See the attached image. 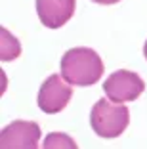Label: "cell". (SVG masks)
I'll use <instances>...</instances> for the list:
<instances>
[{"label": "cell", "instance_id": "cell-1", "mask_svg": "<svg viewBox=\"0 0 147 149\" xmlns=\"http://www.w3.org/2000/svg\"><path fill=\"white\" fill-rule=\"evenodd\" d=\"M61 74L73 86H92L103 74V61L92 48H71L61 57Z\"/></svg>", "mask_w": 147, "mask_h": 149}, {"label": "cell", "instance_id": "cell-9", "mask_svg": "<svg viewBox=\"0 0 147 149\" xmlns=\"http://www.w3.org/2000/svg\"><path fill=\"white\" fill-rule=\"evenodd\" d=\"M92 2H95V4H101V6H111V4H117V2H121V0H92Z\"/></svg>", "mask_w": 147, "mask_h": 149}, {"label": "cell", "instance_id": "cell-3", "mask_svg": "<svg viewBox=\"0 0 147 149\" xmlns=\"http://www.w3.org/2000/svg\"><path fill=\"white\" fill-rule=\"evenodd\" d=\"M71 86L73 84L67 82L63 79V74H50L38 90V97H36L38 109L48 115H56L59 111H63L73 97V88Z\"/></svg>", "mask_w": 147, "mask_h": 149}, {"label": "cell", "instance_id": "cell-4", "mask_svg": "<svg viewBox=\"0 0 147 149\" xmlns=\"http://www.w3.org/2000/svg\"><path fill=\"white\" fill-rule=\"evenodd\" d=\"M143 90H145V82L141 80V77L134 71H126V69L115 71L103 82L105 96L113 101H118V103L138 100L143 94Z\"/></svg>", "mask_w": 147, "mask_h": 149}, {"label": "cell", "instance_id": "cell-6", "mask_svg": "<svg viewBox=\"0 0 147 149\" xmlns=\"http://www.w3.org/2000/svg\"><path fill=\"white\" fill-rule=\"evenodd\" d=\"M77 0H36V13L44 27L59 29L73 17Z\"/></svg>", "mask_w": 147, "mask_h": 149}, {"label": "cell", "instance_id": "cell-2", "mask_svg": "<svg viewBox=\"0 0 147 149\" xmlns=\"http://www.w3.org/2000/svg\"><path fill=\"white\" fill-rule=\"evenodd\" d=\"M130 113L124 103L113 101L109 97L95 101L90 113V126L100 138H118L128 128Z\"/></svg>", "mask_w": 147, "mask_h": 149}, {"label": "cell", "instance_id": "cell-8", "mask_svg": "<svg viewBox=\"0 0 147 149\" xmlns=\"http://www.w3.org/2000/svg\"><path fill=\"white\" fill-rule=\"evenodd\" d=\"M44 149H54V147H63V149H75L77 143H75L73 138H69L67 134H61V132H54V134H48L46 140L42 143Z\"/></svg>", "mask_w": 147, "mask_h": 149}, {"label": "cell", "instance_id": "cell-10", "mask_svg": "<svg viewBox=\"0 0 147 149\" xmlns=\"http://www.w3.org/2000/svg\"><path fill=\"white\" fill-rule=\"evenodd\" d=\"M143 56H145V59H147V40H145V46H143Z\"/></svg>", "mask_w": 147, "mask_h": 149}, {"label": "cell", "instance_id": "cell-5", "mask_svg": "<svg viewBox=\"0 0 147 149\" xmlns=\"http://www.w3.org/2000/svg\"><path fill=\"white\" fill-rule=\"evenodd\" d=\"M40 140V126L33 120H13L0 132L2 149H36Z\"/></svg>", "mask_w": 147, "mask_h": 149}, {"label": "cell", "instance_id": "cell-7", "mask_svg": "<svg viewBox=\"0 0 147 149\" xmlns=\"http://www.w3.org/2000/svg\"><path fill=\"white\" fill-rule=\"evenodd\" d=\"M0 59L2 61H13L15 57H19L21 48H19V42L12 36V33H8L6 29H0Z\"/></svg>", "mask_w": 147, "mask_h": 149}]
</instances>
